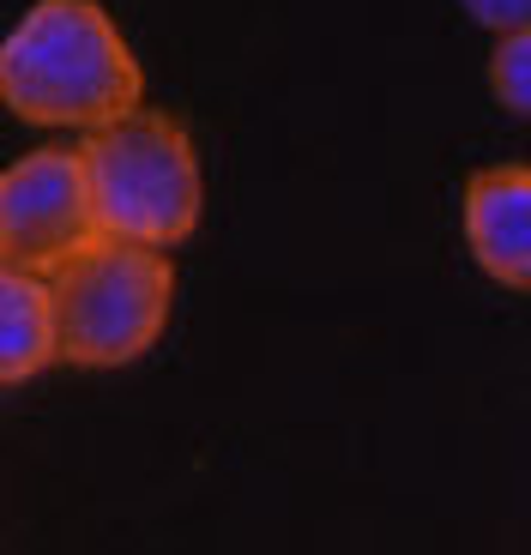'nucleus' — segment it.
Segmentation results:
<instances>
[{"label":"nucleus","instance_id":"f257e3e1","mask_svg":"<svg viewBox=\"0 0 531 555\" xmlns=\"http://www.w3.org/2000/svg\"><path fill=\"white\" fill-rule=\"evenodd\" d=\"M0 103L30 127H91L145 103V67L98 0H37L0 37Z\"/></svg>","mask_w":531,"mask_h":555},{"label":"nucleus","instance_id":"f03ea898","mask_svg":"<svg viewBox=\"0 0 531 555\" xmlns=\"http://www.w3.org/2000/svg\"><path fill=\"white\" fill-rule=\"evenodd\" d=\"M85 188L98 211V236H127L176 248L199 230L206 211V176L187 127L164 109H127L79 139Z\"/></svg>","mask_w":531,"mask_h":555},{"label":"nucleus","instance_id":"7ed1b4c3","mask_svg":"<svg viewBox=\"0 0 531 555\" xmlns=\"http://www.w3.org/2000/svg\"><path fill=\"white\" fill-rule=\"evenodd\" d=\"M61 326V362L73 369H127L164 338L176 308V260L169 248L127 236H91L67 266L49 272Z\"/></svg>","mask_w":531,"mask_h":555},{"label":"nucleus","instance_id":"20e7f679","mask_svg":"<svg viewBox=\"0 0 531 555\" xmlns=\"http://www.w3.org/2000/svg\"><path fill=\"white\" fill-rule=\"evenodd\" d=\"M98 236L85 188V157L73 145H42L0 169V266L55 272Z\"/></svg>","mask_w":531,"mask_h":555},{"label":"nucleus","instance_id":"39448f33","mask_svg":"<svg viewBox=\"0 0 531 555\" xmlns=\"http://www.w3.org/2000/svg\"><path fill=\"white\" fill-rule=\"evenodd\" d=\"M465 248L502 291L531 296V164H490L465 181Z\"/></svg>","mask_w":531,"mask_h":555},{"label":"nucleus","instance_id":"423d86ee","mask_svg":"<svg viewBox=\"0 0 531 555\" xmlns=\"http://www.w3.org/2000/svg\"><path fill=\"white\" fill-rule=\"evenodd\" d=\"M55 362H61V326L49 278L0 266V387L37 380Z\"/></svg>","mask_w":531,"mask_h":555},{"label":"nucleus","instance_id":"0eeeda50","mask_svg":"<svg viewBox=\"0 0 531 555\" xmlns=\"http://www.w3.org/2000/svg\"><path fill=\"white\" fill-rule=\"evenodd\" d=\"M490 98L531 121V30H507L490 49Z\"/></svg>","mask_w":531,"mask_h":555},{"label":"nucleus","instance_id":"6e6552de","mask_svg":"<svg viewBox=\"0 0 531 555\" xmlns=\"http://www.w3.org/2000/svg\"><path fill=\"white\" fill-rule=\"evenodd\" d=\"M471 25H483L490 37H507V30H531V0H459Z\"/></svg>","mask_w":531,"mask_h":555}]
</instances>
